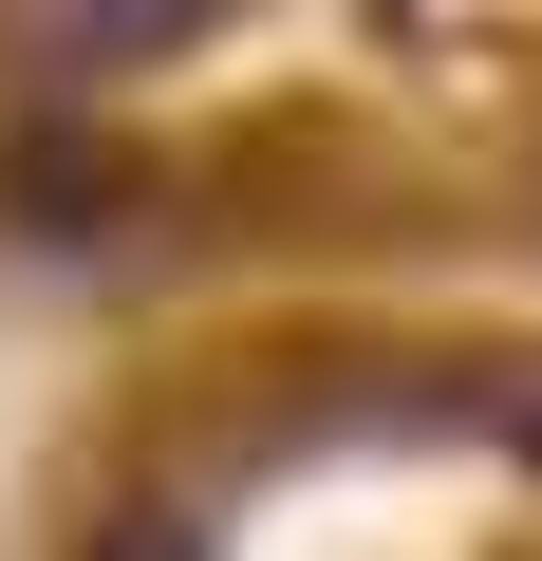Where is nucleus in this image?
Segmentation results:
<instances>
[{
    "mask_svg": "<svg viewBox=\"0 0 542 561\" xmlns=\"http://www.w3.org/2000/svg\"><path fill=\"white\" fill-rule=\"evenodd\" d=\"M0 206H20L38 243H94L113 225V150L94 131H20V150H0Z\"/></svg>",
    "mask_w": 542,
    "mask_h": 561,
    "instance_id": "f257e3e1",
    "label": "nucleus"
},
{
    "mask_svg": "<svg viewBox=\"0 0 542 561\" xmlns=\"http://www.w3.org/2000/svg\"><path fill=\"white\" fill-rule=\"evenodd\" d=\"M523 431H542V393H523Z\"/></svg>",
    "mask_w": 542,
    "mask_h": 561,
    "instance_id": "7ed1b4c3",
    "label": "nucleus"
},
{
    "mask_svg": "<svg viewBox=\"0 0 542 561\" xmlns=\"http://www.w3.org/2000/svg\"><path fill=\"white\" fill-rule=\"evenodd\" d=\"M94 561H206V542H187L169 505H113V524H94Z\"/></svg>",
    "mask_w": 542,
    "mask_h": 561,
    "instance_id": "f03ea898",
    "label": "nucleus"
}]
</instances>
